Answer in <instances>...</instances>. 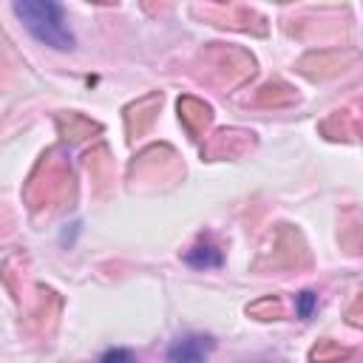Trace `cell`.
<instances>
[{
    "label": "cell",
    "instance_id": "obj_1",
    "mask_svg": "<svg viewBox=\"0 0 363 363\" xmlns=\"http://www.w3.org/2000/svg\"><path fill=\"white\" fill-rule=\"evenodd\" d=\"M17 20L28 28L34 40H40L48 48L57 51H71L74 48V34L65 26V9L51 0H17L14 6Z\"/></svg>",
    "mask_w": 363,
    "mask_h": 363
},
{
    "label": "cell",
    "instance_id": "obj_2",
    "mask_svg": "<svg viewBox=\"0 0 363 363\" xmlns=\"http://www.w3.org/2000/svg\"><path fill=\"white\" fill-rule=\"evenodd\" d=\"M216 349V340L204 332L182 335L167 349V363H204Z\"/></svg>",
    "mask_w": 363,
    "mask_h": 363
},
{
    "label": "cell",
    "instance_id": "obj_3",
    "mask_svg": "<svg viewBox=\"0 0 363 363\" xmlns=\"http://www.w3.org/2000/svg\"><path fill=\"white\" fill-rule=\"evenodd\" d=\"M184 261H187L190 267H199V269H210V267H221L224 255H221V250H218L216 244H210V241H199V244H193V247L187 250Z\"/></svg>",
    "mask_w": 363,
    "mask_h": 363
},
{
    "label": "cell",
    "instance_id": "obj_4",
    "mask_svg": "<svg viewBox=\"0 0 363 363\" xmlns=\"http://www.w3.org/2000/svg\"><path fill=\"white\" fill-rule=\"evenodd\" d=\"M99 363H136V357H133L130 349H108L99 357Z\"/></svg>",
    "mask_w": 363,
    "mask_h": 363
},
{
    "label": "cell",
    "instance_id": "obj_5",
    "mask_svg": "<svg viewBox=\"0 0 363 363\" xmlns=\"http://www.w3.org/2000/svg\"><path fill=\"white\" fill-rule=\"evenodd\" d=\"M315 303H318V295L309 292V289H303V292L298 295V315H301V318H309L312 309H315Z\"/></svg>",
    "mask_w": 363,
    "mask_h": 363
}]
</instances>
